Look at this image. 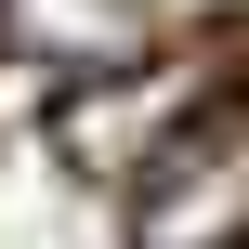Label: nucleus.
Here are the masks:
<instances>
[{
	"mask_svg": "<svg viewBox=\"0 0 249 249\" xmlns=\"http://www.w3.org/2000/svg\"><path fill=\"white\" fill-rule=\"evenodd\" d=\"M131 249H249V118L197 105L131 171Z\"/></svg>",
	"mask_w": 249,
	"mask_h": 249,
	"instance_id": "1",
	"label": "nucleus"
}]
</instances>
